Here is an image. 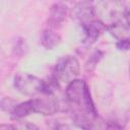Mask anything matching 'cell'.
Listing matches in <instances>:
<instances>
[{"mask_svg":"<svg viewBox=\"0 0 130 130\" xmlns=\"http://www.w3.org/2000/svg\"><path fill=\"white\" fill-rule=\"evenodd\" d=\"M65 94L74 124L82 130H90L99 116L87 83L76 78L67 84Z\"/></svg>","mask_w":130,"mask_h":130,"instance_id":"obj_1","label":"cell"},{"mask_svg":"<svg viewBox=\"0 0 130 130\" xmlns=\"http://www.w3.org/2000/svg\"><path fill=\"white\" fill-rule=\"evenodd\" d=\"M80 66L78 60L73 56H63L61 57L53 70L52 76L60 83H69L76 79L79 74Z\"/></svg>","mask_w":130,"mask_h":130,"instance_id":"obj_2","label":"cell"},{"mask_svg":"<svg viewBox=\"0 0 130 130\" xmlns=\"http://www.w3.org/2000/svg\"><path fill=\"white\" fill-rule=\"evenodd\" d=\"M14 87L22 94L34 95L43 92L44 80L28 73H17L14 76Z\"/></svg>","mask_w":130,"mask_h":130,"instance_id":"obj_3","label":"cell"},{"mask_svg":"<svg viewBox=\"0 0 130 130\" xmlns=\"http://www.w3.org/2000/svg\"><path fill=\"white\" fill-rule=\"evenodd\" d=\"M29 101L31 113H38L45 116H49L55 114L59 110V104L52 95H48V98L31 99Z\"/></svg>","mask_w":130,"mask_h":130,"instance_id":"obj_4","label":"cell"},{"mask_svg":"<svg viewBox=\"0 0 130 130\" xmlns=\"http://www.w3.org/2000/svg\"><path fill=\"white\" fill-rule=\"evenodd\" d=\"M83 31V44L90 46L96 39L107 30V25L100 19H93L85 24H81Z\"/></svg>","mask_w":130,"mask_h":130,"instance_id":"obj_5","label":"cell"},{"mask_svg":"<svg viewBox=\"0 0 130 130\" xmlns=\"http://www.w3.org/2000/svg\"><path fill=\"white\" fill-rule=\"evenodd\" d=\"M95 8L92 3L89 2H79L74 5L71 10V17L80 22V24H85L94 19Z\"/></svg>","mask_w":130,"mask_h":130,"instance_id":"obj_6","label":"cell"},{"mask_svg":"<svg viewBox=\"0 0 130 130\" xmlns=\"http://www.w3.org/2000/svg\"><path fill=\"white\" fill-rule=\"evenodd\" d=\"M68 12V7L66 4L62 2L54 3L50 8V14L48 18V22L52 27H57L61 25V23L65 20Z\"/></svg>","mask_w":130,"mask_h":130,"instance_id":"obj_7","label":"cell"},{"mask_svg":"<svg viewBox=\"0 0 130 130\" xmlns=\"http://www.w3.org/2000/svg\"><path fill=\"white\" fill-rule=\"evenodd\" d=\"M107 29L118 41L129 39V24L124 23L122 20H117L113 22L111 25L107 26Z\"/></svg>","mask_w":130,"mask_h":130,"instance_id":"obj_8","label":"cell"},{"mask_svg":"<svg viewBox=\"0 0 130 130\" xmlns=\"http://www.w3.org/2000/svg\"><path fill=\"white\" fill-rule=\"evenodd\" d=\"M61 42L60 36L52 28H47L41 34V44L47 50H52Z\"/></svg>","mask_w":130,"mask_h":130,"instance_id":"obj_9","label":"cell"},{"mask_svg":"<svg viewBox=\"0 0 130 130\" xmlns=\"http://www.w3.org/2000/svg\"><path fill=\"white\" fill-rule=\"evenodd\" d=\"M90 130H121V126L116 122L105 121L102 118L98 117Z\"/></svg>","mask_w":130,"mask_h":130,"instance_id":"obj_10","label":"cell"},{"mask_svg":"<svg viewBox=\"0 0 130 130\" xmlns=\"http://www.w3.org/2000/svg\"><path fill=\"white\" fill-rule=\"evenodd\" d=\"M103 55H104L103 52H101V51H95V52L89 57V59L87 60V62H86V64H85V70H86L87 72L93 71L94 68H95V66L98 65V63H99L100 60L102 59Z\"/></svg>","mask_w":130,"mask_h":130,"instance_id":"obj_11","label":"cell"},{"mask_svg":"<svg viewBox=\"0 0 130 130\" xmlns=\"http://www.w3.org/2000/svg\"><path fill=\"white\" fill-rule=\"evenodd\" d=\"M17 102L11 98H3L0 101V110L8 114H11Z\"/></svg>","mask_w":130,"mask_h":130,"instance_id":"obj_12","label":"cell"},{"mask_svg":"<svg viewBox=\"0 0 130 130\" xmlns=\"http://www.w3.org/2000/svg\"><path fill=\"white\" fill-rule=\"evenodd\" d=\"M27 49L25 40L22 38H17L14 42V46H13V52L14 54L18 55V56H22L23 54H25Z\"/></svg>","mask_w":130,"mask_h":130,"instance_id":"obj_13","label":"cell"},{"mask_svg":"<svg viewBox=\"0 0 130 130\" xmlns=\"http://www.w3.org/2000/svg\"><path fill=\"white\" fill-rule=\"evenodd\" d=\"M14 127H15V130H39V128L32 124V123H29V122H22V121H19L17 122L16 124H14Z\"/></svg>","mask_w":130,"mask_h":130,"instance_id":"obj_14","label":"cell"},{"mask_svg":"<svg viewBox=\"0 0 130 130\" xmlns=\"http://www.w3.org/2000/svg\"><path fill=\"white\" fill-rule=\"evenodd\" d=\"M129 45H130V42H129V39L128 40H122V41H118L117 43V48L119 50H123V51H127L129 49Z\"/></svg>","mask_w":130,"mask_h":130,"instance_id":"obj_15","label":"cell"},{"mask_svg":"<svg viewBox=\"0 0 130 130\" xmlns=\"http://www.w3.org/2000/svg\"><path fill=\"white\" fill-rule=\"evenodd\" d=\"M52 130H70L69 126L63 123H54L52 125Z\"/></svg>","mask_w":130,"mask_h":130,"instance_id":"obj_16","label":"cell"},{"mask_svg":"<svg viewBox=\"0 0 130 130\" xmlns=\"http://www.w3.org/2000/svg\"><path fill=\"white\" fill-rule=\"evenodd\" d=\"M0 130H15L14 124H0Z\"/></svg>","mask_w":130,"mask_h":130,"instance_id":"obj_17","label":"cell"}]
</instances>
